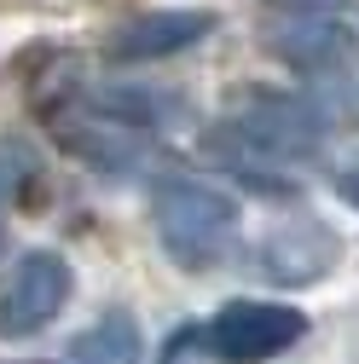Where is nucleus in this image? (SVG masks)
<instances>
[{
	"instance_id": "1",
	"label": "nucleus",
	"mask_w": 359,
	"mask_h": 364,
	"mask_svg": "<svg viewBox=\"0 0 359 364\" xmlns=\"http://www.w3.org/2000/svg\"><path fill=\"white\" fill-rule=\"evenodd\" d=\"M151 225H157V243L174 266L186 272H209V266H227L244 232V208L232 191L209 186L197 173H168L151 186Z\"/></svg>"
},
{
	"instance_id": "2",
	"label": "nucleus",
	"mask_w": 359,
	"mask_h": 364,
	"mask_svg": "<svg viewBox=\"0 0 359 364\" xmlns=\"http://www.w3.org/2000/svg\"><path fill=\"white\" fill-rule=\"evenodd\" d=\"M301 336H307V312H301V306L255 301V295L227 301V306L203 324V347H209V358H220V364H261V358L296 347Z\"/></svg>"
},
{
	"instance_id": "3",
	"label": "nucleus",
	"mask_w": 359,
	"mask_h": 364,
	"mask_svg": "<svg viewBox=\"0 0 359 364\" xmlns=\"http://www.w3.org/2000/svg\"><path fill=\"white\" fill-rule=\"evenodd\" d=\"M53 133H58V145L70 156H81L87 168H99V173H140V168H151L162 156L151 127L116 122V116L81 105V99H76V110H53Z\"/></svg>"
},
{
	"instance_id": "4",
	"label": "nucleus",
	"mask_w": 359,
	"mask_h": 364,
	"mask_svg": "<svg viewBox=\"0 0 359 364\" xmlns=\"http://www.w3.org/2000/svg\"><path fill=\"white\" fill-rule=\"evenodd\" d=\"M70 289H76V272L58 249H29L18 255L6 289H0V336L6 341H24L35 330H47L53 318L70 306Z\"/></svg>"
},
{
	"instance_id": "5",
	"label": "nucleus",
	"mask_w": 359,
	"mask_h": 364,
	"mask_svg": "<svg viewBox=\"0 0 359 364\" xmlns=\"http://www.w3.org/2000/svg\"><path fill=\"white\" fill-rule=\"evenodd\" d=\"M336 260H342V237H336V225H325L319 214H290V220H279L273 232L255 243L261 278H273L284 289L319 284Z\"/></svg>"
},
{
	"instance_id": "6",
	"label": "nucleus",
	"mask_w": 359,
	"mask_h": 364,
	"mask_svg": "<svg viewBox=\"0 0 359 364\" xmlns=\"http://www.w3.org/2000/svg\"><path fill=\"white\" fill-rule=\"evenodd\" d=\"M220 29V18L209 6H162V12H140L110 29L105 58L110 64H157L174 53H192L197 41H209Z\"/></svg>"
},
{
	"instance_id": "7",
	"label": "nucleus",
	"mask_w": 359,
	"mask_h": 364,
	"mask_svg": "<svg viewBox=\"0 0 359 364\" xmlns=\"http://www.w3.org/2000/svg\"><path fill=\"white\" fill-rule=\"evenodd\" d=\"M261 47L301 75H331L353 53V29L336 12H279L261 29Z\"/></svg>"
},
{
	"instance_id": "8",
	"label": "nucleus",
	"mask_w": 359,
	"mask_h": 364,
	"mask_svg": "<svg viewBox=\"0 0 359 364\" xmlns=\"http://www.w3.org/2000/svg\"><path fill=\"white\" fill-rule=\"evenodd\" d=\"M64 358L70 364H145V324L128 306H110L64 347Z\"/></svg>"
},
{
	"instance_id": "9",
	"label": "nucleus",
	"mask_w": 359,
	"mask_h": 364,
	"mask_svg": "<svg viewBox=\"0 0 359 364\" xmlns=\"http://www.w3.org/2000/svg\"><path fill=\"white\" fill-rule=\"evenodd\" d=\"M81 105H93L116 122H133V127H162L168 110H180L168 93H151V87H133V81H99V87H81Z\"/></svg>"
},
{
	"instance_id": "10",
	"label": "nucleus",
	"mask_w": 359,
	"mask_h": 364,
	"mask_svg": "<svg viewBox=\"0 0 359 364\" xmlns=\"http://www.w3.org/2000/svg\"><path fill=\"white\" fill-rule=\"evenodd\" d=\"M29 179H41V151L24 139V133H0V208H12Z\"/></svg>"
},
{
	"instance_id": "11",
	"label": "nucleus",
	"mask_w": 359,
	"mask_h": 364,
	"mask_svg": "<svg viewBox=\"0 0 359 364\" xmlns=\"http://www.w3.org/2000/svg\"><path fill=\"white\" fill-rule=\"evenodd\" d=\"M273 12H348L359 0H266Z\"/></svg>"
},
{
	"instance_id": "12",
	"label": "nucleus",
	"mask_w": 359,
	"mask_h": 364,
	"mask_svg": "<svg viewBox=\"0 0 359 364\" xmlns=\"http://www.w3.org/2000/svg\"><path fill=\"white\" fill-rule=\"evenodd\" d=\"M336 191H342V203L359 208V156H348V168L336 173Z\"/></svg>"
}]
</instances>
